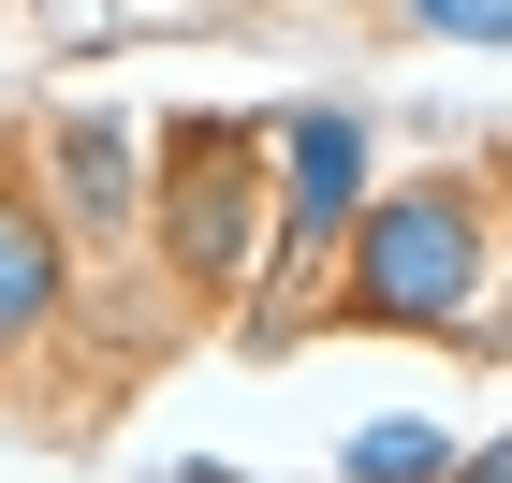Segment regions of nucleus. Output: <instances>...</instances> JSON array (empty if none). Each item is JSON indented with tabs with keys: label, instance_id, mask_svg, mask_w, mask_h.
I'll use <instances>...</instances> for the list:
<instances>
[{
	"label": "nucleus",
	"instance_id": "8",
	"mask_svg": "<svg viewBox=\"0 0 512 483\" xmlns=\"http://www.w3.org/2000/svg\"><path fill=\"white\" fill-rule=\"evenodd\" d=\"M147 483H249V469H220V454H176V469H147Z\"/></svg>",
	"mask_w": 512,
	"mask_h": 483
},
{
	"label": "nucleus",
	"instance_id": "4",
	"mask_svg": "<svg viewBox=\"0 0 512 483\" xmlns=\"http://www.w3.org/2000/svg\"><path fill=\"white\" fill-rule=\"evenodd\" d=\"M44 205H59V235H132L147 220V147L118 118H59L44 132Z\"/></svg>",
	"mask_w": 512,
	"mask_h": 483
},
{
	"label": "nucleus",
	"instance_id": "5",
	"mask_svg": "<svg viewBox=\"0 0 512 483\" xmlns=\"http://www.w3.org/2000/svg\"><path fill=\"white\" fill-rule=\"evenodd\" d=\"M439 469H454V440H439V425H410V410L352 425V454H337V483H439Z\"/></svg>",
	"mask_w": 512,
	"mask_h": 483
},
{
	"label": "nucleus",
	"instance_id": "7",
	"mask_svg": "<svg viewBox=\"0 0 512 483\" xmlns=\"http://www.w3.org/2000/svg\"><path fill=\"white\" fill-rule=\"evenodd\" d=\"M439 483H512V440H469V454H454Z\"/></svg>",
	"mask_w": 512,
	"mask_h": 483
},
{
	"label": "nucleus",
	"instance_id": "2",
	"mask_svg": "<svg viewBox=\"0 0 512 483\" xmlns=\"http://www.w3.org/2000/svg\"><path fill=\"white\" fill-rule=\"evenodd\" d=\"M132 235L161 249V279L191 308H235L264 279V118H176L147 147V220Z\"/></svg>",
	"mask_w": 512,
	"mask_h": 483
},
{
	"label": "nucleus",
	"instance_id": "1",
	"mask_svg": "<svg viewBox=\"0 0 512 483\" xmlns=\"http://www.w3.org/2000/svg\"><path fill=\"white\" fill-rule=\"evenodd\" d=\"M337 279H322L308 322H352V337H454L469 366H498V176H395L337 220L322 249Z\"/></svg>",
	"mask_w": 512,
	"mask_h": 483
},
{
	"label": "nucleus",
	"instance_id": "6",
	"mask_svg": "<svg viewBox=\"0 0 512 483\" xmlns=\"http://www.w3.org/2000/svg\"><path fill=\"white\" fill-rule=\"evenodd\" d=\"M410 30H439V44H512V0H410Z\"/></svg>",
	"mask_w": 512,
	"mask_h": 483
},
{
	"label": "nucleus",
	"instance_id": "3",
	"mask_svg": "<svg viewBox=\"0 0 512 483\" xmlns=\"http://www.w3.org/2000/svg\"><path fill=\"white\" fill-rule=\"evenodd\" d=\"M59 308H74V235H59V205L0 161V366L30 352V337H59Z\"/></svg>",
	"mask_w": 512,
	"mask_h": 483
}]
</instances>
